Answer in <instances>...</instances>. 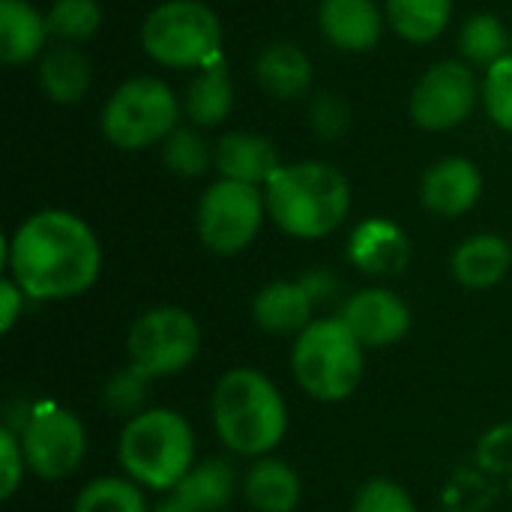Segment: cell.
I'll use <instances>...</instances> for the list:
<instances>
[{
	"instance_id": "6da1fadb",
	"label": "cell",
	"mask_w": 512,
	"mask_h": 512,
	"mask_svg": "<svg viewBox=\"0 0 512 512\" xmlns=\"http://www.w3.org/2000/svg\"><path fill=\"white\" fill-rule=\"evenodd\" d=\"M9 279L27 300H69L96 285L102 246L93 228L69 210L27 216L3 243Z\"/></svg>"
},
{
	"instance_id": "7a4b0ae2",
	"label": "cell",
	"mask_w": 512,
	"mask_h": 512,
	"mask_svg": "<svg viewBox=\"0 0 512 512\" xmlns=\"http://www.w3.org/2000/svg\"><path fill=\"white\" fill-rule=\"evenodd\" d=\"M267 216L273 225L297 240L330 237L351 210V186L345 174L327 162L282 165L264 186Z\"/></svg>"
},
{
	"instance_id": "3957f363",
	"label": "cell",
	"mask_w": 512,
	"mask_h": 512,
	"mask_svg": "<svg viewBox=\"0 0 512 512\" xmlns=\"http://www.w3.org/2000/svg\"><path fill=\"white\" fill-rule=\"evenodd\" d=\"M213 429L231 453L264 459L288 432V405L258 369H231L213 390Z\"/></svg>"
},
{
	"instance_id": "277c9868",
	"label": "cell",
	"mask_w": 512,
	"mask_h": 512,
	"mask_svg": "<svg viewBox=\"0 0 512 512\" xmlns=\"http://www.w3.org/2000/svg\"><path fill=\"white\" fill-rule=\"evenodd\" d=\"M117 459L141 489L174 492L195 465L192 426L171 408H147L126 420Z\"/></svg>"
},
{
	"instance_id": "5b68a950",
	"label": "cell",
	"mask_w": 512,
	"mask_h": 512,
	"mask_svg": "<svg viewBox=\"0 0 512 512\" xmlns=\"http://www.w3.org/2000/svg\"><path fill=\"white\" fill-rule=\"evenodd\" d=\"M291 369L300 390L318 402H345L357 393L366 369V348L345 321H312L291 348Z\"/></svg>"
},
{
	"instance_id": "8992f818",
	"label": "cell",
	"mask_w": 512,
	"mask_h": 512,
	"mask_svg": "<svg viewBox=\"0 0 512 512\" xmlns=\"http://www.w3.org/2000/svg\"><path fill=\"white\" fill-rule=\"evenodd\" d=\"M141 45L159 66L201 69L222 54V24L201 0H165L144 18Z\"/></svg>"
},
{
	"instance_id": "52a82bcc",
	"label": "cell",
	"mask_w": 512,
	"mask_h": 512,
	"mask_svg": "<svg viewBox=\"0 0 512 512\" xmlns=\"http://www.w3.org/2000/svg\"><path fill=\"white\" fill-rule=\"evenodd\" d=\"M183 105L174 90L153 75L123 81L102 108V135L120 150H144L162 144L180 120Z\"/></svg>"
},
{
	"instance_id": "ba28073f",
	"label": "cell",
	"mask_w": 512,
	"mask_h": 512,
	"mask_svg": "<svg viewBox=\"0 0 512 512\" xmlns=\"http://www.w3.org/2000/svg\"><path fill=\"white\" fill-rule=\"evenodd\" d=\"M129 351V366H135L141 375L165 378L177 375L201 351V327L192 312L180 306H159L144 312L126 339Z\"/></svg>"
},
{
	"instance_id": "9c48e42d",
	"label": "cell",
	"mask_w": 512,
	"mask_h": 512,
	"mask_svg": "<svg viewBox=\"0 0 512 512\" xmlns=\"http://www.w3.org/2000/svg\"><path fill=\"white\" fill-rule=\"evenodd\" d=\"M267 201L258 186L237 180H216L198 201V237L213 255H240L264 225Z\"/></svg>"
},
{
	"instance_id": "30bf717a",
	"label": "cell",
	"mask_w": 512,
	"mask_h": 512,
	"mask_svg": "<svg viewBox=\"0 0 512 512\" xmlns=\"http://www.w3.org/2000/svg\"><path fill=\"white\" fill-rule=\"evenodd\" d=\"M483 96V84L462 60H441L429 66L414 84L408 111L426 132H450L462 126Z\"/></svg>"
},
{
	"instance_id": "8fae6325",
	"label": "cell",
	"mask_w": 512,
	"mask_h": 512,
	"mask_svg": "<svg viewBox=\"0 0 512 512\" xmlns=\"http://www.w3.org/2000/svg\"><path fill=\"white\" fill-rule=\"evenodd\" d=\"M18 438L27 468L42 480H63L75 474L87 453V432L81 420L57 405L33 411Z\"/></svg>"
},
{
	"instance_id": "7c38bea8",
	"label": "cell",
	"mask_w": 512,
	"mask_h": 512,
	"mask_svg": "<svg viewBox=\"0 0 512 512\" xmlns=\"http://www.w3.org/2000/svg\"><path fill=\"white\" fill-rule=\"evenodd\" d=\"M339 318L363 348H390L411 330V309L390 288H363L351 294Z\"/></svg>"
},
{
	"instance_id": "4fadbf2b",
	"label": "cell",
	"mask_w": 512,
	"mask_h": 512,
	"mask_svg": "<svg viewBox=\"0 0 512 512\" xmlns=\"http://www.w3.org/2000/svg\"><path fill=\"white\" fill-rule=\"evenodd\" d=\"M483 195V174L465 156H447L435 162L420 183V201L429 213L456 219L474 210Z\"/></svg>"
},
{
	"instance_id": "5bb4252c",
	"label": "cell",
	"mask_w": 512,
	"mask_h": 512,
	"mask_svg": "<svg viewBox=\"0 0 512 512\" xmlns=\"http://www.w3.org/2000/svg\"><path fill=\"white\" fill-rule=\"evenodd\" d=\"M384 12L375 0H321L318 27L324 39L348 54L372 51L384 36Z\"/></svg>"
},
{
	"instance_id": "9a60e30c",
	"label": "cell",
	"mask_w": 512,
	"mask_h": 512,
	"mask_svg": "<svg viewBox=\"0 0 512 512\" xmlns=\"http://www.w3.org/2000/svg\"><path fill=\"white\" fill-rule=\"evenodd\" d=\"M348 258L366 276H399L411 261V240L390 219H366L351 231Z\"/></svg>"
},
{
	"instance_id": "2e32d148",
	"label": "cell",
	"mask_w": 512,
	"mask_h": 512,
	"mask_svg": "<svg viewBox=\"0 0 512 512\" xmlns=\"http://www.w3.org/2000/svg\"><path fill=\"white\" fill-rule=\"evenodd\" d=\"M213 165L222 180H237L261 189L282 168V159L270 138L258 132H228L213 150Z\"/></svg>"
},
{
	"instance_id": "e0dca14e",
	"label": "cell",
	"mask_w": 512,
	"mask_h": 512,
	"mask_svg": "<svg viewBox=\"0 0 512 512\" xmlns=\"http://www.w3.org/2000/svg\"><path fill=\"white\" fill-rule=\"evenodd\" d=\"M258 87L273 99H303L312 90L315 69L309 54L294 42H270L255 63Z\"/></svg>"
},
{
	"instance_id": "ac0fdd59",
	"label": "cell",
	"mask_w": 512,
	"mask_h": 512,
	"mask_svg": "<svg viewBox=\"0 0 512 512\" xmlns=\"http://www.w3.org/2000/svg\"><path fill=\"white\" fill-rule=\"evenodd\" d=\"M312 312H315V300L300 279L297 282H270L252 300L255 324L276 336H288V333L300 336L312 324Z\"/></svg>"
},
{
	"instance_id": "d6986e66",
	"label": "cell",
	"mask_w": 512,
	"mask_h": 512,
	"mask_svg": "<svg viewBox=\"0 0 512 512\" xmlns=\"http://www.w3.org/2000/svg\"><path fill=\"white\" fill-rule=\"evenodd\" d=\"M183 114L192 120V126H219L231 108H234V84H231V66L225 54H216L207 66L198 69V75L189 81L183 93Z\"/></svg>"
},
{
	"instance_id": "ffe728a7",
	"label": "cell",
	"mask_w": 512,
	"mask_h": 512,
	"mask_svg": "<svg viewBox=\"0 0 512 512\" xmlns=\"http://www.w3.org/2000/svg\"><path fill=\"white\" fill-rule=\"evenodd\" d=\"M512 267V249L510 243L498 234H477L468 237L465 243H459V249L453 252L450 270L456 276L459 285L483 291V288H495Z\"/></svg>"
},
{
	"instance_id": "44dd1931",
	"label": "cell",
	"mask_w": 512,
	"mask_h": 512,
	"mask_svg": "<svg viewBox=\"0 0 512 512\" xmlns=\"http://www.w3.org/2000/svg\"><path fill=\"white\" fill-rule=\"evenodd\" d=\"M48 33V15L30 0H0V60L6 66L36 60Z\"/></svg>"
},
{
	"instance_id": "7402d4cb",
	"label": "cell",
	"mask_w": 512,
	"mask_h": 512,
	"mask_svg": "<svg viewBox=\"0 0 512 512\" xmlns=\"http://www.w3.org/2000/svg\"><path fill=\"white\" fill-rule=\"evenodd\" d=\"M243 498L255 512H294L300 504V477L282 459H255L243 477Z\"/></svg>"
},
{
	"instance_id": "603a6c76",
	"label": "cell",
	"mask_w": 512,
	"mask_h": 512,
	"mask_svg": "<svg viewBox=\"0 0 512 512\" xmlns=\"http://www.w3.org/2000/svg\"><path fill=\"white\" fill-rule=\"evenodd\" d=\"M36 75H39V87L45 90V96L60 105L81 102L93 81L90 60L75 45H57L45 51Z\"/></svg>"
},
{
	"instance_id": "cb8c5ba5",
	"label": "cell",
	"mask_w": 512,
	"mask_h": 512,
	"mask_svg": "<svg viewBox=\"0 0 512 512\" xmlns=\"http://www.w3.org/2000/svg\"><path fill=\"white\" fill-rule=\"evenodd\" d=\"M387 24L411 45L435 42L453 18V0H384Z\"/></svg>"
},
{
	"instance_id": "d4e9b609",
	"label": "cell",
	"mask_w": 512,
	"mask_h": 512,
	"mask_svg": "<svg viewBox=\"0 0 512 512\" xmlns=\"http://www.w3.org/2000/svg\"><path fill=\"white\" fill-rule=\"evenodd\" d=\"M237 474L225 459H207L192 465V471L177 483L174 495L195 512H222L234 498Z\"/></svg>"
},
{
	"instance_id": "484cf974",
	"label": "cell",
	"mask_w": 512,
	"mask_h": 512,
	"mask_svg": "<svg viewBox=\"0 0 512 512\" xmlns=\"http://www.w3.org/2000/svg\"><path fill=\"white\" fill-rule=\"evenodd\" d=\"M459 51L468 60V66H495L510 54V30L504 21L492 12H477L471 15L462 30H459Z\"/></svg>"
},
{
	"instance_id": "4316f807",
	"label": "cell",
	"mask_w": 512,
	"mask_h": 512,
	"mask_svg": "<svg viewBox=\"0 0 512 512\" xmlns=\"http://www.w3.org/2000/svg\"><path fill=\"white\" fill-rule=\"evenodd\" d=\"M72 512H147V501L135 480L99 477L78 492Z\"/></svg>"
},
{
	"instance_id": "83f0119b",
	"label": "cell",
	"mask_w": 512,
	"mask_h": 512,
	"mask_svg": "<svg viewBox=\"0 0 512 512\" xmlns=\"http://www.w3.org/2000/svg\"><path fill=\"white\" fill-rule=\"evenodd\" d=\"M102 9L96 0H54L48 9V30L63 45H81L96 36Z\"/></svg>"
},
{
	"instance_id": "f1b7e54d",
	"label": "cell",
	"mask_w": 512,
	"mask_h": 512,
	"mask_svg": "<svg viewBox=\"0 0 512 512\" xmlns=\"http://www.w3.org/2000/svg\"><path fill=\"white\" fill-rule=\"evenodd\" d=\"M162 162L177 177H201L213 165V150L198 129H174L162 141Z\"/></svg>"
},
{
	"instance_id": "f546056e",
	"label": "cell",
	"mask_w": 512,
	"mask_h": 512,
	"mask_svg": "<svg viewBox=\"0 0 512 512\" xmlns=\"http://www.w3.org/2000/svg\"><path fill=\"white\" fill-rule=\"evenodd\" d=\"M483 105L492 123L512 135V51L486 69L483 78Z\"/></svg>"
},
{
	"instance_id": "4dcf8cb0",
	"label": "cell",
	"mask_w": 512,
	"mask_h": 512,
	"mask_svg": "<svg viewBox=\"0 0 512 512\" xmlns=\"http://www.w3.org/2000/svg\"><path fill=\"white\" fill-rule=\"evenodd\" d=\"M147 387H150V378L141 375L135 366H126V369H120L117 375H111V381L105 384L102 399H105V405H108L111 414L135 417V414L147 411V408H144V402H147Z\"/></svg>"
},
{
	"instance_id": "1f68e13d",
	"label": "cell",
	"mask_w": 512,
	"mask_h": 512,
	"mask_svg": "<svg viewBox=\"0 0 512 512\" xmlns=\"http://www.w3.org/2000/svg\"><path fill=\"white\" fill-rule=\"evenodd\" d=\"M309 126L312 132L321 138V141H339L348 126H351V108L348 102L333 93V90H324L312 99L309 105Z\"/></svg>"
},
{
	"instance_id": "d6a6232c",
	"label": "cell",
	"mask_w": 512,
	"mask_h": 512,
	"mask_svg": "<svg viewBox=\"0 0 512 512\" xmlns=\"http://www.w3.org/2000/svg\"><path fill=\"white\" fill-rule=\"evenodd\" d=\"M351 512H417L414 498L393 480H369L357 495Z\"/></svg>"
},
{
	"instance_id": "836d02e7",
	"label": "cell",
	"mask_w": 512,
	"mask_h": 512,
	"mask_svg": "<svg viewBox=\"0 0 512 512\" xmlns=\"http://www.w3.org/2000/svg\"><path fill=\"white\" fill-rule=\"evenodd\" d=\"M24 468H27V459H24V447H21V438L12 432V429H0V498H12L24 480Z\"/></svg>"
},
{
	"instance_id": "e575fe53",
	"label": "cell",
	"mask_w": 512,
	"mask_h": 512,
	"mask_svg": "<svg viewBox=\"0 0 512 512\" xmlns=\"http://www.w3.org/2000/svg\"><path fill=\"white\" fill-rule=\"evenodd\" d=\"M27 294L12 282V279H3L0 282V306H3V315H0V333H9L18 321V312L24 306Z\"/></svg>"
},
{
	"instance_id": "d590c367",
	"label": "cell",
	"mask_w": 512,
	"mask_h": 512,
	"mask_svg": "<svg viewBox=\"0 0 512 512\" xmlns=\"http://www.w3.org/2000/svg\"><path fill=\"white\" fill-rule=\"evenodd\" d=\"M300 282H303V285H306V291L312 294L315 306H318V303H324V300H330V297L339 291V282H336L327 270H309Z\"/></svg>"
},
{
	"instance_id": "8d00e7d4",
	"label": "cell",
	"mask_w": 512,
	"mask_h": 512,
	"mask_svg": "<svg viewBox=\"0 0 512 512\" xmlns=\"http://www.w3.org/2000/svg\"><path fill=\"white\" fill-rule=\"evenodd\" d=\"M153 512H195V510H192L186 501H180L174 492H168V498H165V501H162V504H159Z\"/></svg>"
}]
</instances>
